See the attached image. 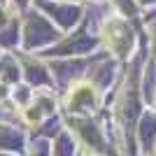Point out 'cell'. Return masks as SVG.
Instances as JSON below:
<instances>
[{
	"instance_id": "1",
	"label": "cell",
	"mask_w": 156,
	"mask_h": 156,
	"mask_svg": "<svg viewBox=\"0 0 156 156\" xmlns=\"http://www.w3.org/2000/svg\"><path fill=\"white\" fill-rule=\"evenodd\" d=\"M65 33L47 16L40 7L30 5L21 12V49L26 51H44L54 47Z\"/></svg>"
},
{
	"instance_id": "10",
	"label": "cell",
	"mask_w": 156,
	"mask_h": 156,
	"mask_svg": "<svg viewBox=\"0 0 156 156\" xmlns=\"http://www.w3.org/2000/svg\"><path fill=\"white\" fill-rule=\"evenodd\" d=\"M154 149H156V147H154Z\"/></svg>"
},
{
	"instance_id": "9",
	"label": "cell",
	"mask_w": 156,
	"mask_h": 156,
	"mask_svg": "<svg viewBox=\"0 0 156 156\" xmlns=\"http://www.w3.org/2000/svg\"><path fill=\"white\" fill-rule=\"evenodd\" d=\"M2 54H5V49H2V47H0V56H2Z\"/></svg>"
},
{
	"instance_id": "5",
	"label": "cell",
	"mask_w": 156,
	"mask_h": 156,
	"mask_svg": "<svg viewBox=\"0 0 156 156\" xmlns=\"http://www.w3.org/2000/svg\"><path fill=\"white\" fill-rule=\"evenodd\" d=\"M0 82H2V84H9V86L23 82V68H21L16 49H14V51H5L0 56Z\"/></svg>"
},
{
	"instance_id": "7",
	"label": "cell",
	"mask_w": 156,
	"mask_h": 156,
	"mask_svg": "<svg viewBox=\"0 0 156 156\" xmlns=\"http://www.w3.org/2000/svg\"><path fill=\"white\" fill-rule=\"evenodd\" d=\"M142 12H149V9H156V0H135Z\"/></svg>"
},
{
	"instance_id": "6",
	"label": "cell",
	"mask_w": 156,
	"mask_h": 156,
	"mask_svg": "<svg viewBox=\"0 0 156 156\" xmlns=\"http://www.w3.org/2000/svg\"><path fill=\"white\" fill-rule=\"evenodd\" d=\"M51 147H54V144L49 142V137L33 135L30 140H28L26 156H51Z\"/></svg>"
},
{
	"instance_id": "3",
	"label": "cell",
	"mask_w": 156,
	"mask_h": 156,
	"mask_svg": "<svg viewBox=\"0 0 156 156\" xmlns=\"http://www.w3.org/2000/svg\"><path fill=\"white\" fill-rule=\"evenodd\" d=\"M28 147V133L23 126L16 124H5L0 121V151H26Z\"/></svg>"
},
{
	"instance_id": "8",
	"label": "cell",
	"mask_w": 156,
	"mask_h": 156,
	"mask_svg": "<svg viewBox=\"0 0 156 156\" xmlns=\"http://www.w3.org/2000/svg\"><path fill=\"white\" fill-rule=\"evenodd\" d=\"M79 2H91V5H98V2H105V0H79Z\"/></svg>"
},
{
	"instance_id": "4",
	"label": "cell",
	"mask_w": 156,
	"mask_h": 156,
	"mask_svg": "<svg viewBox=\"0 0 156 156\" xmlns=\"http://www.w3.org/2000/svg\"><path fill=\"white\" fill-rule=\"evenodd\" d=\"M135 137L140 140V149L142 154H151L156 147V107H149L147 112L140 114L135 128Z\"/></svg>"
},
{
	"instance_id": "2",
	"label": "cell",
	"mask_w": 156,
	"mask_h": 156,
	"mask_svg": "<svg viewBox=\"0 0 156 156\" xmlns=\"http://www.w3.org/2000/svg\"><path fill=\"white\" fill-rule=\"evenodd\" d=\"M33 5L40 7L63 33L77 28L86 16V5L79 0H33Z\"/></svg>"
}]
</instances>
